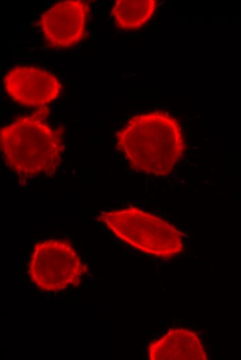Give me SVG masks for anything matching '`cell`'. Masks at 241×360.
<instances>
[{"instance_id": "obj_1", "label": "cell", "mask_w": 241, "mask_h": 360, "mask_svg": "<svg viewBox=\"0 0 241 360\" xmlns=\"http://www.w3.org/2000/svg\"><path fill=\"white\" fill-rule=\"evenodd\" d=\"M116 144L132 168L157 176L174 169L185 147L177 120L160 111L132 117L117 133Z\"/></svg>"}, {"instance_id": "obj_2", "label": "cell", "mask_w": 241, "mask_h": 360, "mask_svg": "<svg viewBox=\"0 0 241 360\" xmlns=\"http://www.w3.org/2000/svg\"><path fill=\"white\" fill-rule=\"evenodd\" d=\"M46 109L17 118L1 128L0 146L6 165L17 175L53 176L62 159L64 144L57 129L44 120Z\"/></svg>"}, {"instance_id": "obj_3", "label": "cell", "mask_w": 241, "mask_h": 360, "mask_svg": "<svg viewBox=\"0 0 241 360\" xmlns=\"http://www.w3.org/2000/svg\"><path fill=\"white\" fill-rule=\"evenodd\" d=\"M96 219L118 239L144 253L169 258L183 251V235L175 225L137 207L103 211Z\"/></svg>"}, {"instance_id": "obj_4", "label": "cell", "mask_w": 241, "mask_h": 360, "mask_svg": "<svg viewBox=\"0 0 241 360\" xmlns=\"http://www.w3.org/2000/svg\"><path fill=\"white\" fill-rule=\"evenodd\" d=\"M87 271L88 267L72 245L57 239L37 243L28 264L31 282L47 292L78 287Z\"/></svg>"}, {"instance_id": "obj_5", "label": "cell", "mask_w": 241, "mask_h": 360, "mask_svg": "<svg viewBox=\"0 0 241 360\" xmlns=\"http://www.w3.org/2000/svg\"><path fill=\"white\" fill-rule=\"evenodd\" d=\"M8 95L15 102L28 107H42L56 99L61 84L51 73L33 66H16L3 78Z\"/></svg>"}, {"instance_id": "obj_6", "label": "cell", "mask_w": 241, "mask_h": 360, "mask_svg": "<svg viewBox=\"0 0 241 360\" xmlns=\"http://www.w3.org/2000/svg\"><path fill=\"white\" fill-rule=\"evenodd\" d=\"M88 6L85 1H60L44 12L39 25L48 45L65 48L84 37Z\"/></svg>"}, {"instance_id": "obj_7", "label": "cell", "mask_w": 241, "mask_h": 360, "mask_svg": "<svg viewBox=\"0 0 241 360\" xmlns=\"http://www.w3.org/2000/svg\"><path fill=\"white\" fill-rule=\"evenodd\" d=\"M150 360H206L208 353L199 335L184 327L170 329L152 341L147 350Z\"/></svg>"}, {"instance_id": "obj_8", "label": "cell", "mask_w": 241, "mask_h": 360, "mask_svg": "<svg viewBox=\"0 0 241 360\" xmlns=\"http://www.w3.org/2000/svg\"><path fill=\"white\" fill-rule=\"evenodd\" d=\"M156 7L155 0H118L112 8V15L119 28L136 30L150 19Z\"/></svg>"}]
</instances>
